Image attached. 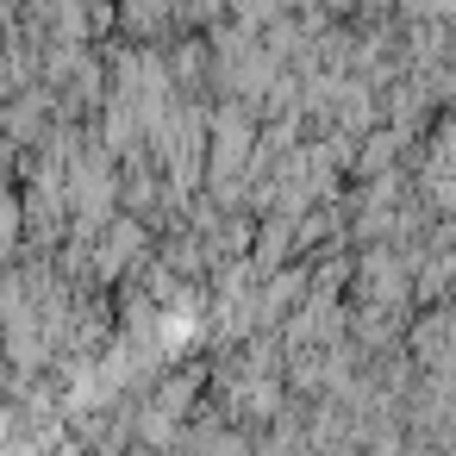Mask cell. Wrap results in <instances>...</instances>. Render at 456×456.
Returning <instances> with one entry per match:
<instances>
[{"label":"cell","mask_w":456,"mask_h":456,"mask_svg":"<svg viewBox=\"0 0 456 456\" xmlns=\"http://www.w3.org/2000/svg\"><path fill=\"white\" fill-rule=\"evenodd\" d=\"M400 151H406V132L381 126V132H369V138L356 144V169H350V175H356L362 188H369V182L381 188V182H387V175L400 169Z\"/></svg>","instance_id":"cell-3"},{"label":"cell","mask_w":456,"mask_h":456,"mask_svg":"<svg viewBox=\"0 0 456 456\" xmlns=\"http://www.w3.org/2000/svg\"><path fill=\"white\" fill-rule=\"evenodd\" d=\"M175 20H182L175 0H119V32H126V45H157V51H163V38H169Z\"/></svg>","instance_id":"cell-2"},{"label":"cell","mask_w":456,"mask_h":456,"mask_svg":"<svg viewBox=\"0 0 456 456\" xmlns=\"http://www.w3.org/2000/svg\"><path fill=\"white\" fill-rule=\"evenodd\" d=\"M144 244H151V225L132 219V213H119V219L101 232V244H94V288L119 281L132 263H144Z\"/></svg>","instance_id":"cell-1"}]
</instances>
